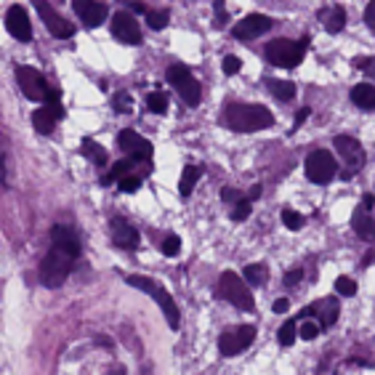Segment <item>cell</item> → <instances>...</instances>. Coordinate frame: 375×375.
I'll list each match as a JSON object with an SVG mask.
<instances>
[{
	"instance_id": "cell-1",
	"label": "cell",
	"mask_w": 375,
	"mask_h": 375,
	"mask_svg": "<svg viewBox=\"0 0 375 375\" xmlns=\"http://www.w3.org/2000/svg\"><path fill=\"white\" fill-rule=\"evenodd\" d=\"M224 122L237 134H253L274 125V115L264 104H229L224 109Z\"/></svg>"
},
{
	"instance_id": "cell-2",
	"label": "cell",
	"mask_w": 375,
	"mask_h": 375,
	"mask_svg": "<svg viewBox=\"0 0 375 375\" xmlns=\"http://www.w3.org/2000/svg\"><path fill=\"white\" fill-rule=\"evenodd\" d=\"M125 280H128V285L138 287L141 293L152 296V298H154V303L163 309V314H166L168 325H170V330H179V325H181L179 306H176V301H173V296L168 293L166 287L160 285V282H154L152 277H144V274H128Z\"/></svg>"
},
{
	"instance_id": "cell-3",
	"label": "cell",
	"mask_w": 375,
	"mask_h": 375,
	"mask_svg": "<svg viewBox=\"0 0 375 375\" xmlns=\"http://www.w3.org/2000/svg\"><path fill=\"white\" fill-rule=\"evenodd\" d=\"M309 48V38L303 40H285V38H277L266 43L264 54H266V61L274 64V67H282V70H290V67H298L303 61V54Z\"/></svg>"
},
{
	"instance_id": "cell-4",
	"label": "cell",
	"mask_w": 375,
	"mask_h": 375,
	"mask_svg": "<svg viewBox=\"0 0 375 375\" xmlns=\"http://www.w3.org/2000/svg\"><path fill=\"white\" fill-rule=\"evenodd\" d=\"M72 261H75V255L64 253L59 248H51L40 261V282L45 287H51V290L61 287L64 280L70 277V271H72Z\"/></svg>"
},
{
	"instance_id": "cell-5",
	"label": "cell",
	"mask_w": 375,
	"mask_h": 375,
	"mask_svg": "<svg viewBox=\"0 0 375 375\" xmlns=\"http://www.w3.org/2000/svg\"><path fill=\"white\" fill-rule=\"evenodd\" d=\"M218 296L229 301L240 312H255V298L250 293V287H245V280L234 271H224L218 277Z\"/></svg>"
},
{
	"instance_id": "cell-6",
	"label": "cell",
	"mask_w": 375,
	"mask_h": 375,
	"mask_svg": "<svg viewBox=\"0 0 375 375\" xmlns=\"http://www.w3.org/2000/svg\"><path fill=\"white\" fill-rule=\"evenodd\" d=\"M168 83L176 88L181 99L186 102L189 106H197L200 104V99H202V88H200V83H197V77L189 72V67L186 64H170L168 67Z\"/></svg>"
},
{
	"instance_id": "cell-7",
	"label": "cell",
	"mask_w": 375,
	"mask_h": 375,
	"mask_svg": "<svg viewBox=\"0 0 375 375\" xmlns=\"http://www.w3.org/2000/svg\"><path fill=\"white\" fill-rule=\"evenodd\" d=\"M303 170H306V179L312 181V184L325 186V184H330V181L335 179V173H338V163H335V157H333L328 150H317L306 157Z\"/></svg>"
},
{
	"instance_id": "cell-8",
	"label": "cell",
	"mask_w": 375,
	"mask_h": 375,
	"mask_svg": "<svg viewBox=\"0 0 375 375\" xmlns=\"http://www.w3.org/2000/svg\"><path fill=\"white\" fill-rule=\"evenodd\" d=\"M16 83L22 93L30 99V102H45L48 93H51V86L45 83V77L35 70V67H27V64H19L16 67Z\"/></svg>"
},
{
	"instance_id": "cell-9",
	"label": "cell",
	"mask_w": 375,
	"mask_h": 375,
	"mask_svg": "<svg viewBox=\"0 0 375 375\" xmlns=\"http://www.w3.org/2000/svg\"><path fill=\"white\" fill-rule=\"evenodd\" d=\"M255 338V328L253 325H237V328H229V330L221 333L218 338V351L224 357H237L240 351H245V346H250Z\"/></svg>"
},
{
	"instance_id": "cell-10",
	"label": "cell",
	"mask_w": 375,
	"mask_h": 375,
	"mask_svg": "<svg viewBox=\"0 0 375 375\" xmlns=\"http://www.w3.org/2000/svg\"><path fill=\"white\" fill-rule=\"evenodd\" d=\"M335 152L341 154V160L349 166L344 179H349L351 173H357L365 166V147L360 144V138H354V136H346V134L335 136Z\"/></svg>"
},
{
	"instance_id": "cell-11",
	"label": "cell",
	"mask_w": 375,
	"mask_h": 375,
	"mask_svg": "<svg viewBox=\"0 0 375 375\" xmlns=\"http://www.w3.org/2000/svg\"><path fill=\"white\" fill-rule=\"evenodd\" d=\"M118 147L122 150V154L128 157V160H134V163H152V144L147 138H141V136L131 131V128H125L120 131L118 136Z\"/></svg>"
},
{
	"instance_id": "cell-12",
	"label": "cell",
	"mask_w": 375,
	"mask_h": 375,
	"mask_svg": "<svg viewBox=\"0 0 375 375\" xmlns=\"http://www.w3.org/2000/svg\"><path fill=\"white\" fill-rule=\"evenodd\" d=\"M112 38H115L118 43H125V45L141 43V30H138L136 16L128 14V11H118L115 19H112Z\"/></svg>"
},
{
	"instance_id": "cell-13",
	"label": "cell",
	"mask_w": 375,
	"mask_h": 375,
	"mask_svg": "<svg viewBox=\"0 0 375 375\" xmlns=\"http://www.w3.org/2000/svg\"><path fill=\"white\" fill-rule=\"evenodd\" d=\"M35 8H38V14H40V19L45 22V27H48V32L54 35V38H59V40H67V38H72L75 35V24L72 22H67V19H61L48 3H35Z\"/></svg>"
},
{
	"instance_id": "cell-14",
	"label": "cell",
	"mask_w": 375,
	"mask_h": 375,
	"mask_svg": "<svg viewBox=\"0 0 375 375\" xmlns=\"http://www.w3.org/2000/svg\"><path fill=\"white\" fill-rule=\"evenodd\" d=\"M6 30L11 32V38H16L19 43H30L32 40V27H30V16L24 11V6L14 3L6 14Z\"/></svg>"
},
{
	"instance_id": "cell-15",
	"label": "cell",
	"mask_w": 375,
	"mask_h": 375,
	"mask_svg": "<svg viewBox=\"0 0 375 375\" xmlns=\"http://www.w3.org/2000/svg\"><path fill=\"white\" fill-rule=\"evenodd\" d=\"M271 30V19L264 14H250L245 16V19H240L237 24H234V38L237 40H253V38H258V35H264V32Z\"/></svg>"
},
{
	"instance_id": "cell-16",
	"label": "cell",
	"mask_w": 375,
	"mask_h": 375,
	"mask_svg": "<svg viewBox=\"0 0 375 375\" xmlns=\"http://www.w3.org/2000/svg\"><path fill=\"white\" fill-rule=\"evenodd\" d=\"M309 314H314L317 319H319V328H330V325H335L338 314H341V303H338L335 298H322V301H317V303H312V306H306V309L301 312L303 319H306Z\"/></svg>"
},
{
	"instance_id": "cell-17",
	"label": "cell",
	"mask_w": 375,
	"mask_h": 375,
	"mask_svg": "<svg viewBox=\"0 0 375 375\" xmlns=\"http://www.w3.org/2000/svg\"><path fill=\"white\" fill-rule=\"evenodd\" d=\"M109 232H112V242L122 248V250H134L138 248V229L131 226L125 218H112L109 221Z\"/></svg>"
},
{
	"instance_id": "cell-18",
	"label": "cell",
	"mask_w": 375,
	"mask_h": 375,
	"mask_svg": "<svg viewBox=\"0 0 375 375\" xmlns=\"http://www.w3.org/2000/svg\"><path fill=\"white\" fill-rule=\"evenodd\" d=\"M51 248H59V250H64V253L70 255H80V237H77V232L72 229V226L67 224H56L54 229H51Z\"/></svg>"
},
{
	"instance_id": "cell-19",
	"label": "cell",
	"mask_w": 375,
	"mask_h": 375,
	"mask_svg": "<svg viewBox=\"0 0 375 375\" xmlns=\"http://www.w3.org/2000/svg\"><path fill=\"white\" fill-rule=\"evenodd\" d=\"M72 8L77 11V16L83 19V24L86 27H99L102 22L106 19V6L104 3H93V0H75L72 3Z\"/></svg>"
},
{
	"instance_id": "cell-20",
	"label": "cell",
	"mask_w": 375,
	"mask_h": 375,
	"mask_svg": "<svg viewBox=\"0 0 375 375\" xmlns=\"http://www.w3.org/2000/svg\"><path fill=\"white\" fill-rule=\"evenodd\" d=\"M351 226H354V232H357L365 242L375 240V218L365 208H357L351 213Z\"/></svg>"
},
{
	"instance_id": "cell-21",
	"label": "cell",
	"mask_w": 375,
	"mask_h": 375,
	"mask_svg": "<svg viewBox=\"0 0 375 375\" xmlns=\"http://www.w3.org/2000/svg\"><path fill=\"white\" fill-rule=\"evenodd\" d=\"M319 22L325 24V30L335 35V32H341L346 27V11L344 6H328V8H322L319 11Z\"/></svg>"
},
{
	"instance_id": "cell-22",
	"label": "cell",
	"mask_w": 375,
	"mask_h": 375,
	"mask_svg": "<svg viewBox=\"0 0 375 375\" xmlns=\"http://www.w3.org/2000/svg\"><path fill=\"white\" fill-rule=\"evenodd\" d=\"M56 120H59V118H56V112H54V109H48V106H40V109H35V112H32V128L43 136L54 134Z\"/></svg>"
},
{
	"instance_id": "cell-23",
	"label": "cell",
	"mask_w": 375,
	"mask_h": 375,
	"mask_svg": "<svg viewBox=\"0 0 375 375\" xmlns=\"http://www.w3.org/2000/svg\"><path fill=\"white\" fill-rule=\"evenodd\" d=\"M351 102L360 109H375V88L370 83H357L351 88Z\"/></svg>"
},
{
	"instance_id": "cell-24",
	"label": "cell",
	"mask_w": 375,
	"mask_h": 375,
	"mask_svg": "<svg viewBox=\"0 0 375 375\" xmlns=\"http://www.w3.org/2000/svg\"><path fill=\"white\" fill-rule=\"evenodd\" d=\"M266 88H269L271 96L280 99V102L296 99V86H293L290 80H274V77H269V80H266Z\"/></svg>"
},
{
	"instance_id": "cell-25",
	"label": "cell",
	"mask_w": 375,
	"mask_h": 375,
	"mask_svg": "<svg viewBox=\"0 0 375 375\" xmlns=\"http://www.w3.org/2000/svg\"><path fill=\"white\" fill-rule=\"evenodd\" d=\"M200 176H202V170H200L197 166H186V168H184V173H181V181H179L181 197H189L192 192H195V184L200 181Z\"/></svg>"
},
{
	"instance_id": "cell-26",
	"label": "cell",
	"mask_w": 375,
	"mask_h": 375,
	"mask_svg": "<svg viewBox=\"0 0 375 375\" xmlns=\"http://www.w3.org/2000/svg\"><path fill=\"white\" fill-rule=\"evenodd\" d=\"M83 154L88 157L93 166H106V160H109V154H106V150L102 147V144H96V141H83Z\"/></svg>"
},
{
	"instance_id": "cell-27",
	"label": "cell",
	"mask_w": 375,
	"mask_h": 375,
	"mask_svg": "<svg viewBox=\"0 0 375 375\" xmlns=\"http://www.w3.org/2000/svg\"><path fill=\"white\" fill-rule=\"evenodd\" d=\"M266 280H269V269L264 266V264H250V266H245V282L253 287H261L266 285Z\"/></svg>"
},
{
	"instance_id": "cell-28",
	"label": "cell",
	"mask_w": 375,
	"mask_h": 375,
	"mask_svg": "<svg viewBox=\"0 0 375 375\" xmlns=\"http://www.w3.org/2000/svg\"><path fill=\"white\" fill-rule=\"evenodd\" d=\"M147 109L154 112V115H163L168 109V96L163 90H152L150 96H147Z\"/></svg>"
},
{
	"instance_id": "cell-29",
	"label": "cell",
	"mask_w": 375,
	"mask_h": 375,
	"mask_svg": "<svg viewBox=\"0 0 375 375\" xmlns=\"http://www.w3.org/2000/svg\"><path fill=\"white\" fill-rule=\"evenodd\" d=\"M296 335H298V325L293 319H287L285 325L277 330V341H280V346H290L296 341Z\"/></svg>"
},
{
	"instance_id": "cell-30",
	"label": "cell",
	"mask_w": 375,
	"mask_h": 375,
	"mask_svg": "<svg viewBox=\"0 0 375 375\" xmlns=\"http://www.w3.org/2000/svg\"><path fill=\"white\" fill-rule=\"evenodd\" d=\"M282 224H285L290 232H298L301 226L306 224V218H303L301 213H296V210L285 208V210H282Z\"/></svg>"
},
{
	"instance_id": "cell-31",
	"label": "cell",
	"mask_w": 375,
	"mask_h": 375,
	"mask_svg": "<svg viewBox=\"0 0 375 375\" xmlns=\"http://www.w3.org/2000/svg\"><path fill=\"white\" fill-rule=\"evenodd\" d=\"M168 19H170V16H168L166 8H157V11H150V14H147V24H150L152 30H163L168 24Z\"/></svg>"
},
{
	"instance_id": "cell-32",
	"label": "cell",
	"mask_w": 375,
	"mask_h": 375,
	"mask_svg": "<svg viewBox=\"0 0 375 375\" xmlns=\"http://www.w3.org/2000/svg\"><path fill=\"white\" fill-rule=\"evenodd\" d=\"M319 330H322V328H319V322H312V319H306V322H303V325L298 328V335L303 338V341H314L317 335H319Z\"/></svg>"
},
{
	"instance_id": "cell-33",
	"label": "cell",
	"mask_w": 375,
	"mask_h": 375,
	"mask_svg": "<svg viewBox=\"0 0 375 375\" xmlns=\"http://www.w3.org/2000/svg\"><path fill=\"white\" fill-rule=\"evenodd\" d=\"M179 250H181V240L176 234H168L166 240H163V253H166L168 258H176Z\"/></svg>"
},
{
	"instance_id": "cell-34",
	"label": "cell",
	"mask_w": 375,
	"mask_h": 375,
	"mask_svg": "<svg viewBox=\"0 0 375 375\" xmlns=\"http://www.w3.org/2000/svg\"><path fill=\"white\" fill-rule=\"evenodd\" d=\"M335 290H338L341 296H354V293H357V282H354L351 277H338V280H335Z\"/></svg>"
},
{
	"instance_id": "cell-35",
	"label": "cell",
	"mask_w": 375,
	"mask_h": 375,
	"mask_svg": "<svg viewBox=\"0 0 375 375\" xmlns=\"http://www.w3.org/2000/svg\"><path fill=\"white\" fill-rule=\"evenodd\" d=\"M250 200H248V197H245V200H242V202H237V205H234V210H232V221H245V218H248V216H250Z\"/></svg>"
},
{
	"instance_id": "cell-36",
	"label": "cell",
	"mask_w": 375,
	"mask_h": 375,
	"mask_svg": "<svg viewBox=\"0 0 375 375\" xmlns=\"http://www.w3.org/2000/svg\"><path fill=\"white\" fill-rule=\"evenodd\" d=\"M112 106H115L118 112H131V96H128V93H118V96L112 99Z\"/></svg>"
},
{
	"instance_id": "cell-37",
	"label": "cell",
	"mask_w": 375,
	"mask_h": 375,
	"mask_svg": "<svg viewBox=\"0 0 375 375\" xmlns=\"http://www.w3.org/2000/svg\"><path fill=\"white\" fill-rule=\"evenodd\" d=\"M242 67V61L237 56H224V75H237Z\"/></svg>"
},
{
	"instance_id": "cell-38",
	"label": "cell",
	"mask_w": 375,
	"mask_h": 375,
	"mask_svg": "<svg viewBox=\"0 0 375 375\" xmlns=\"http://www.w3.org/2000/svg\"><path fill=\"white\" fill-rule=\"evenodd\" d=\"M118 186H120L122 192H136V189H141V176H128V179H122Z\"/></svg>"
},
{
	"instance_id": "cell-39",
	"label": "cell",
	"mask_w": 375,
	"mask_h": 375,
	"mask_svg": "<svg viewBox=\"0 0 375 375\" xmlns=\"http://www.w3.org/2000/svg\"><path fill=\"white\" fill-rule=\"evenodd\" d=\"M221 197H224V202H242L245 200V195H242L240 189H232V186H226L224 192H221Z\"/></svg>"
},
{
	"instance_id": "cell-40",
	"label": "cell",
	"mask_w": 375,
	"mask_h": 375,
	"mask_svg": "<svg viewBox=\"0 0 375 375\" xmlns=\"http://www.w3.org/2000/svg\"><path fill=\"white\" fill-rule=\"evenodd\" d=\"M213 8H216V24H224L226 22V6L221 3V0H216V3H213Z\"/></svg>"
},
{
	"instance_id": "cell-41",
	"label": "cell",
	"mask_w": 375,
	"mask_h": 375,
	"mask_svg": "<svg viewBox=\"0 0 375 375\" xmlns=\"http://www.w3.org/2000/svg\"><path fill=\"white\" fill-rule=\"evenodd\" d=\"M354 64H357L360 70H365L367 75H373V77H375V59H357V61H354Z\"/></svg>"
},
{
	"instance_id": "cell-42",
	"label": "cell",
	"mask_w": 375,
	"mask_h": 375,
	"mask_svg": "<svg viewBox=\"0 0 375 375\" xmlns=\"http://www.w3.org/2000/svg\"><path fill=\"white\" fill-rule=\"evenodd\" d=\"M301 277H303V271L301 269L285 271V285H296V282H301Z\"/></svg>"
},
{
	"instance_id": "cell-43",
	"label": "cell",
	"mask_w": 375,
	"mask_h": 375,
	"mask_svg": "<svg viewBox=\"0 0 375 375\" xmlns=\"http://www.w3.org/2000/svg\"><path fill=\"white\" fill-rule=\"evenodd\" d=\"M365 24L375 30V3H370V6L365 8Z\"/></svg>"
},
{
	"instance_id": "cell-44",
	"label": "cell",
	"mask_w": 375,
	"mask_h": 375,
	"mask_svg": "<svg viewBox=\"0 0 375 375\" xmlns=\"http://www.w3.org/2000/svg\"><path fill=\"white\" fill-rule=\"evenodd\" d=\"M271 309H274L277 314H285L287 309H290V301H287V298H277V301H274V306H271Z\"/></svg>"
},
{
	"instance_id": "cell-45",
	"label": "cell",
	"mask_w": 375,
	"mask_h": 375,
	"mask_svg": "<svg viewBox=\"0 0 375 375\" xmlns=\"http://www.w3.org/2000/svg\"><path fill=\"white\" fill-rule=\"evenodd\" d=\"M309 115H312V109H309V106L298 109V115H296V122H293V128H301V125H303V120H306Z\"/></svg>"
},
{
	"instance_id": "cell-46",
	"label": "cell",
	"mask_w": 375,
	"mask_h": 375,
	"mask_svg": "<svg viewBox=\"0 0 375 375\" xmlns=\"http://www.w3.org/2000/svg\"><path fill=\"white\" fill-rule=\"evenodd\" d=\"M362 208H365V210L373 208V195H365V197H362Z\"/></svg>"
},
{
	"instance_id": "cell-47",
	"label": "cell",
	"mask_w": 375,
	"mask_h": 375,
	"mask_svg": "<svg viewBox=\"0 0 375 375\" xmlns=\"http://www.w3.org/2000/svg\"><path fill=\"white\" fill-rule=\"evenodd\" d=\"M261 197V186H253L250 192H248V200H258Z\"/></svg>"
},
{
	"instance_id": "cell-48",
	"label": "cell",
	"mask_w": 375,
	"mask_h": 375,
	"mask_svg": "<svg viewBox=\"0 0 375 375\" xmlns=\"http://www.w3.org/2000/svg\"><path fill=\"white\" fill-rule=\"evenodd\" d=\"M370 261H375V250H370V253H367V255H365V258H362V266H367Z\"/></svg>"
},
{
	"instance_id": "cell-49",
	"label": "cell",
	"mask_w": 375,
	"mask_h": 375,
	"mask_svg": "<svg viewBox=\"0 0 375 375\" xmlns=\"http://www.w3.org/2000/svg\"><path fill=\"white\" fill-rule=\"evenodd\" d=\"M96 344H102V346H112V341H109L106 335H99V338H96Z\"/></svg>"
},
{
	"instance_id": "cell-50",
	"label": "cell",
	"mask_w": 375,
	"mask_h": 375,
	"mask_svg": "<svg viewBox=\"0 0 375 375\" xmlns=\"http://www.w3.org/2000/svg\"><path fill=\"white\" fill-rule=\"evenodd\" d=\"M106 375H125V370H122V367H118V370H112V373H106Z\"/></svg>"
}]
</instances>
